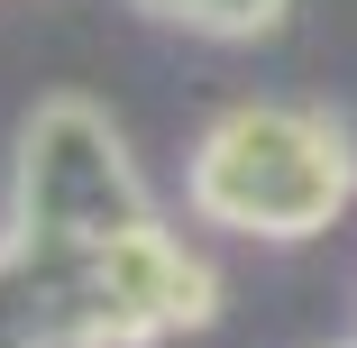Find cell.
<instances>
[{"label":"cell","mask_w":357,"mask_h":348,"mask_svg":"<svg viewBox=\"0 0 357 348\" xmlns=\"http://www.w3.org/2000/svg\"><path fill=\"white\" fill-rule=\"evenodd\" d=\"M156 10H183V19H211V28H248V19L275 10V0H156Z\"/></svg>","instance_id":"1"}]
</instances>
